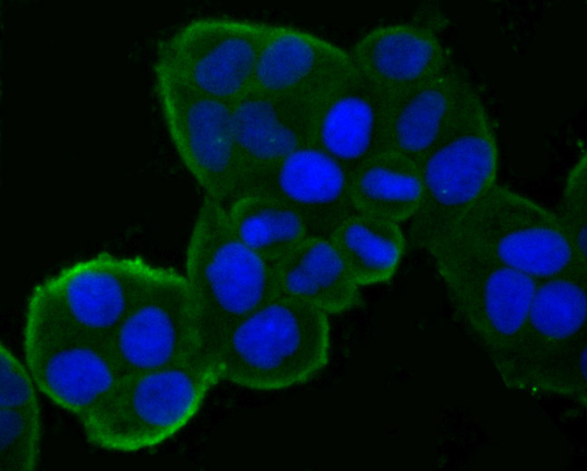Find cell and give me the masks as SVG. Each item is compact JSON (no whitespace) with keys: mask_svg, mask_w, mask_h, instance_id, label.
Masks as SVG:
<instances>
[{"mask_svg":"<svg viewBox=\"0 0 587 471\" xmlns=\"http://www.w3.org/2000/svg\"><path fill=\"white\" fill-rule=\"evenodd\" d=\"M329 315L276 296L236 322L211 353L220 380L256 391L302 385L328 364Z\"/></svg>","mask_w":587,"mask_h":471,"instance_id":"1","label":"cell"},{"mask_svg":"<svg viewBox=\"0 0 587 471\" xmlns=\"http://www.w3.org/2000/svg\"><path fill=\"white\" fill-rule=\"evenodd\" d=\"M220 381L214 360L198 354L120 378L80 422L88 442L130 453L156 447L178 433Z\"/></svg>","mask_w":587,"mask_h":471,"instance_id":"2","label":"cell"},{"mask_svg":"<svg viewBox=\"0 0 587 471\" xmlns=\"http://www.w3.org/2000/svg\"><path fill=\"white\" fill-rule=\"evenodd\" d=\"M202 352L216 346L240 320L277 296L274 265L235 234L221 202L203 197L185 258Z\"/></svg>","mask_w":587,"mask_h":471,"instance_id":"3","label":"cell"},{"mask_svg":"<svg viewBox=\"0 0 587 471\" xmlns=\"http://www.w3.org/2000/svg\"><path fill=\"white\" fill-rule=\"evenodd\" d=\"M425 251L442 279L453 317L503 376L537 281L450 239L437 240Z\"/></svg>","mask_w":587,"mask_h":471,"instance_id":"4","label":"cell"},{"mask_svg":"<svg viewBox=\"0 0 587 471\" xmlns=\"http://www.w3.org/2000/svg\"><path fill=\"white\" fill-rule=\"evenodd\" d=\"M418 167L423 197L408 236L412 247L424 250L496 183V138L476 90Z\"/></svg>","mask_w":587,"mask_h":471,"instance_id":"5","label":"cell"},{"mask_svg":"<svg viewBox=\"0 0 587 471\" xmlns=\"http://www.w3.org/2000/svg\"><path fill=\"white\" fill-rule=\"evenodd\" d=\"M166 270L140 256L109 253L78 261L33 289L24 323L104 342Z\"/></svg>","mask_w":587,"mask_h":471,"instance_id":"6","label":"cell"},{"mask_svg":"<svg viewBox=\"0 0 587 471\" xmlns=\"http://www.w3.org/2000/svg\"><path fill=\"white\" fill-rule=\"evenodd\" d=\"M442 238L487 255L537 282L573 270L582 272L557 214L497 183L437 240Z\"/></svg>","mask_w":587,"mask_h":471,"instance_id":"7","label":"cell"},{"mask_svg":"<svg viewBox=\"0 0 587 471\" xmlns=\"http://www.w3.org/2000/svg\"><path fill=\"white\" fill-rule=\"evenodd\" d=\"M277 27L229 17L198 18L159 43L156 62L197 91L232 103L249 90Z\"/></svg>","mask_w":587,"mask_h":471,"instance_id":"8","label":"cell"},{"mask_svg":"<svg viewBox=\"0 0 587 471\" xmlns=\"http://www.w3.org/2000/svg\"><path fill=\"white\" fill-rule=\"evenodd\" d=\"M155 90L172 143L204 196L226 206L237 189L232 103L205 94L155 62Z\"/></svg>","mask_w":587,"mask_h":471,"instance_id":"9","label":"cell"},{"mask_svg":"<svg viewBox=\"0 0 587 471\" xmlns=\"http://www.w3.org/2000/svg\"><path fill=\"white\" fill-rule=\"evenodd\" d=\"M104 344L120 378L203 353L197 312L185 275L167 268Z\"/></svg>","mask_w":587,"mask_h":471,"instance_id":"10","label":"cell"},{"mask_svg":"<svg viewBox=\"0 0 587 471\" xmlns=\"http://www.w3.org/2000/svg\"><path fill=\"white\" fill-rule=\"evenodd\" d=\"M23 347L36 388L79 420L120 379L104 342L90 337L24 323Z\"/></svg>","mask_w":587,"mask_h":471,"instance_id":"11","label":"cell"},{"mask_svg":"<svg viewBox=\"0 0 587 471\" xmlns=\"http://www.w3.org/2000/svg\"><path fill=\"white\" fill-rule=\"evenodd\" d=\"M322 99L248 90L232 102L231 129L237 174L234 198L253 178L311 143L314 111Z\"/></svg>","mask_w":587,"mask_h":471,"instance_id":"12","label":"cell"},{"mask_svg":"<svg viewBox=\"0 0 587 471\" xmlns=\"http://www.w3.org/2000/svg\"><path fill=\"white\" fill-rule=\"evenodd\" d=\"M245 193L272 197L292 207L314 236L329 237L341 221L356 212L348 171L312 143L253 178L237 196Z\"/></svg>","mask_w":587,"mask_h":471,"instance_id":"13","label":"cell"},{"mask_svg":"<svg viewBox=\"0 0 587 471\" xmlns=\"http://www.w3.org/2000/svg\"><path fill=\"white\" fill-rule=\"evenodd\" d=\"M355 72L343 48L310 32L278 25L259 57L249 90L320 100Z\"/></svg>","mask_w":587,"mask_h":471,"instance_id":"14","label":"cell"},{"mask_svg":"<svg viewBox=\"0 0 587 471\" xmlns=\"http://www.w3.org/2000/svg\"><path fill=\"white\" fill-rule=\"evenodd\" d=\"M349 53L356 71L390 101L454 63L434 33L407 24L377 27Z\"/></svg>","mask_w":587,"mask_h":471,"instance_id":"15","label":"cell"},{"mask_svg":"<svg viewBox=\"0 0 587 471\" xmlns=\"http://www.w3.org/2000/svg\"><path fill=\"white\" fill-rule=\"evenodd\" d=\"M389 104L356 71L319 101L311 143L350 173L380 152Z\"/></svg>","mask_w":587,"mask_h":471,"instance_id":"16","label":"cell"},{"mask_svg":"<svg viewBox=\"0 0 587 471\" xmlns=\"http://www.w3.org/2000/svg\"><path fill=\"white\" fill-rule=\"evenodd\" d=\"M587 274L579 270L537 282L511 361L502 376L515 388L550 352L586 334Z\"/></svg>","mask_w":587,"mask_h":471,"instance_id":"17","label":"cell"},{"mask_svg":"<svg viewBox=\"0 0 587 471\" xmlns=\"http://www.w3.org/2000/svg\"><path fill=\"white\" fill-rule=\"evenodd\" d=\"M474 91L465 70L453 63L430 81L390 101L380 152L400 154L418 164Z\"/></svg>","mask_w":587,"mask_h":471,"instance_id":"18","label":"cell"},{"mask_svg":"<svg viewBox=\"0 0 587 471\" xmlns=\"http://www.w3.org/2000/svg\"><path fill=\"white\" fill-rule=\"evenodd\" d=\"M277 296L304 302L327 315L361 303L354 282L328 237L312 236L274 265Z\"/></svg>","mask_w":587,"mask_h":471,"instance_id":"19","label":"cell"},{"mask_svg":"<svg viewBox=\"0 0 587 471\" xmlns=\"http://www.w3.org/2000/svg\"><path fill=\"white\" fill-rule=\"evenodd\" d=\"M356 212L400 224L417 213L423 197L418 164L397 153L379 152L349 173Z\"/></svg>","mask_w":587,"mask_h":471,"instance_id":"20","label":"cell"},{"mask_svg":"<svg viewBox=\"0 0 587 471\" xmlns=\"http://www.w3.org/2000/svg\"><path fill=\"white\" fill-rule=\"evenodd\" d=\"M328 238L360 287L390 281L406 245L399 224L358 212L341 221Z\"/></svg>","mask_w":587,"mask_h":471,"instance_id":"21","label":"cell"},{"mask_svg":"<svg viewBox=\"0 0 587 471\" xmlns=\"http://www.w3.org/2000/svg\"><path fill=\"white\" fill-rule=\"evenodd\" d=\"M226 210L236 236L274 265L314 236L298 211L272 197L242 194L232 199Z\"/></svg>","mask_w":587,"mask_h":471,"instance_id":"22","label":"cell"},{"mask_svg":"<svg viewBox=\"0 0 587 471\" xmlns=\"http://www.w3.org/2000/svg\"><path fill=\"white\" fill-rule=\"evenodd\" d=\"M587 337L550 352L531 367L515 388L569 398L586 404Z\"/></svg>","mask_w":587,"mask_h":471,"instance_id":"23","label":"cell"},{"mask_svg":"<svg viewBox=\"0 0 587 471\" xmlns=\"http://www.w3.org/2000/svg\"><path fill=\"white\" fill-rule=\"evenodd\" d=\"M41 413L0 408V469L33 471L39 462Z\"/></svg>","mask_w":587,"mask_h":471,"instance_id":"24","label":"cell"},{"mask_svg":"<svg viewBox=\"0 0 587 471\" xmlns=\"http://www.w3.org/2000/svg\"><path fill=\"white\" fill-rule=\"evenodd\" d=\"M571 243L578 267L587 273V159L582 150L571 168L556 213Z\"/></svg>","mask_w":587,"mask_h":471,"instance_id":"25","label":"cell"},{"mask_svg":"<svg viewBox=\"0 0 587 471\" xmlns=\"http://www.w3.org/2000/svg\"><path fill=\"white\" fill-rule=\"evenodd\" d=\"M35 388L26 366L1 342L0 408H21L41 413Z\"/></svg>","mask_w":587,"mask_h":471,"instance_id":"26","label":"cell"}]
</instances>
